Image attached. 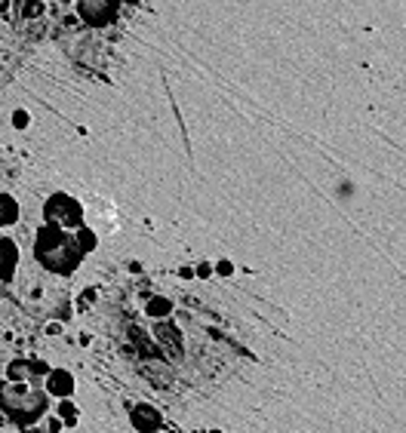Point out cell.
<instances>
[{"instance_id": "obj_9", "label": "cell", "mask_w": 406, "mask_h": 433, "mask_svg": "<svg viewBox=\"0 0 406 433\" xmlns=\"http://www.w3.org/2000/svg\"><path fill=\"white\" fill-rule=\"evenodd\" d=\"M148 310H151V313H166V310H169V304H166V301H154Z\"/></svg>"}, {"instance_id": "obj_12", "label": "cell", "mask_w": 406, "mask_h": 433, "mask_svg": "<svg viewBox=\"0 0 406 433\" xmlns=\"http://www.w3.org/2000/svg\"><path fill=\"white\" fill-rule=\"evenodd\" d=\"M65 3H71V0H65Z\"/></svg>"}, {"instance_id": "obj_10", "label": "cell", "mask_w": 406, "mask_h": 433, "mask_svg": "<svg viewBox=\"0 0 406 433\" xmlns=\"http://www.w3.org/2000/svg\"><path fill=\"white\" fill-rule=\"evenodd\" d=\"M13 3H16V0H0V13H3V16H6V13L13 10Z\"/></svg>"}, {"instance_id": "obj_3", "label": "cell", "mask_w": 406, "mask_h": 433, "mask_svg": "<svg viewBox=\"0 0 406 433\" xmlns=\"http://www.w3.org/2000/svg\"><path fill=\"white\" fill-rule=\"evenodd\" d=\"M77 3V16L90 28H108L120 19L123 0H74Z\"/></svg>"}, {"instance_id": "obj_1", "label": "cell", "mask_w": 406, "mask_h": 433, "mask_svg": "<svg viewBox=\"0 0 406 433\" xmlns=\"http://www.w3.org/2000/svg\"><path fill=\"white\" fill-rule=\"evenodd\" d=\"M34 255L40 261L47 271L53 274H68L77 271V265L84 261L86 249L80 246L77 240V230H68V228H58V225H43L37 230V240H34Z\"/></svg>"}, {"instance_id": "obj_11", "label": "cell", "mask_w": 406, "mask_h": 433, "mask_svg": "<svg viewBox=\"0 0 406 433\" xmlns=\"http://www.w3.org/2000/svg\"><path fill=\"white\" fill-rule=\"evenodd\" d=\"M123 3H142V0H123Z\"/></svg>"}, {"instance_id": "obj_2", "label": "cell", "mask_w": 406, "mask_h": 433, "mask_svg": "<svg viewBox=\"0 0 406 433\" xmlns=\"http://www.w3.org/2000/svg\"><path fill=\"white\" fill-rule=\"evenodd\" d=\"M43 219L49 225L77 230V228H84V203L74 200L71 194H49L47 203H43Z\"/></svg>"}, {"instance_id": "obj_6", "label": "cell", "mask_w": 406, "mask_h": 433, "mask_svg": "<svg viewBox=\"0 0 406 433\" xmlns=\"http://www.w3.org/2000/svg\"><path fill=\"white\" fill-rule=\"evenodd\" d=\"M0 203H3V225H13V221H16V215H19L16 200H13L10 194H3V197H0Z\"/></svg>"}, {"instance_id": "obj_7", "label": "cell", "mask_w": 406, "mask_h": 433, "mask_svg": "<svg viewBox=\"0 0 406 433\" xmlns=\"http://www.w3.org/2000/svg\"><path fill=\"white\" fill-rule=\"evenodd\" d=\"M77 240H80V246H84L86 252H90L93 246H95V237L90 234V228H86V225H84V228H77Z\"/></svg>"}, {"instance_id": "obj_4", "label": "cell", "mask_w": 406, "mask_h": 433, "mask_svg": "<svg viewBox=\"0 0 406 433\" xmlns=\"http://www.w3.org/2000/svg\"><path fill=\"white\" fill-rule=\"evenodd\" d=\"M13 6H16L19 19H25V22H34V19L47 16V0H16Z\"/></svg>"}, {"instance_id": "obj_5", "label": "cell", "mask_w": 406, "mask_h": 433, "mask_svg": "<svg viewBox=\"0 0 406 433\" xmlns=\"http://www.w3.org/2000/svg\"><path fill=\"white\" fill-rule=\"evenodd\" d=\"M3 252H6V271H3V277L6 280H13V274H16V243H13L10 240V237H6V240H3Z\"/></svg>"}, {"instance_id": "obj_8", "label": "cell", "mask_w": 406, "mask_h": 433, "mask_svg": "<svg viewBox=\"0 0 406 433\" xmlns=\"http://www.w3.org/2000/svg\"><path fill=\"white\" fill-rule=\"evenodd\" d=\"M28 123H31V114H28V111H22V108L13 111V126H16V129H25Z\"/></svg>"}]
</instances>
